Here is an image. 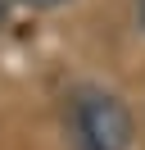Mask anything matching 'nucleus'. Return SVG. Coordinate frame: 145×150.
I'll list each match as a JSON object with an SVG mask.
<instances>
[{"instance_id": "nucleus-3", "label": "nucleus", "mask_w": 145, "mask_h": 150, "mask_svg": "<svg viewBox=\"0 0 145 150\" xmlns=\"http://www.w3.org/2000/svg\"><path fill=\"white\" fill-rule=\"evenodd\" d=\"M0 23H5V0H0Z\"/></svg>"}, {"instance_id": "nucleus-2", "label": "nucleus", "mask_w": 145, "mask_h": 150, "mask_svg": "<svg viewBox=\"0 0 145 150\" xmlns=\"http://www.w3.org/2000/svg\"><path fill=\"white\" fill-rule=\"evenodd\" d=\"M23 5H32V9H54V5H63V0H23Z\"/></svg>"}, {"instance_id": "nucleus-1", "label": "nucleus", "mask_w": 145, "mask_h": 150, "mask_svg": "<svg viewBox=\"0 0 145 150\" xmlns=\"http://www.w3.org/2000/svg\"><path fill=\"white\" fill-rule=\"evenodd\" d=\"M77 150H132V114L118 96L82 86L68 105Z\"/></svg>"}, {"instance_id": "nucleus-4", "label": "nucleus", "mask_w": 145, "mask_h": 150, "mask_svg": "<svg viewBox=\"0 0 145 150\" xmlns=\"http://www.w3.org/2000/svg\"><path fill=\"white\" fill-rule=\"evenodd\" d=\"M141 14H145V0H141Z\"/></svg>"}]
</instances>
